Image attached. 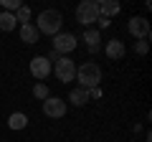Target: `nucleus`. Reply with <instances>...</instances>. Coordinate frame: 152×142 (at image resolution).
Instances as JSON below:
<instances>
[{
    "label": "nucleus",
    "instance_id": "1",
    "mask_svg": "<svg viewBox=\"0 0 152 142\" xmlns=\"http://www.w3.org/2000/svg\"><path fill=\"white\" fill-rule=\"evenodd\" d=\"M76 81L81 89H96L99 81H102V66L96 61H84L76 69Z\"/></svg>",
    "mask_w": 152,
    "mask_h": 142
},
{
    "label": "nucleus",
    "instance_id": "15",
    "mask_svg": "<svg viewBox=\"0 0 152 142\" xmlns=\"http://www.w3.org/2000/svg\"><path fill=\"white\" fill-rule=\"evenodd\" d=\"M15 26H18V20H15V15L13 13H0V31H5V33H10V31H15Z\"/></svg>",
    "mask_w": 152,
    "mask_h": 142
},
{
    "label": "nucleus",
    "instance_id": "21",
    "mask_svg": "<svg viewBox=\"0 0 152 142\" xmlns=\"http://www.w3.org/2000/svg\"><path fill=\"white\" fill-rule=\"evenodd\" d=\"M109 26H112V20H109V18H102V15H99V28H109ZM99 28H96V31H99Z\"/></svg>",
    "mask_w": 152,
    "mask_h": 142
},
{
    "label": "nucleus",
    "instance_id": "14",
    "mask_svg": "<svg viewBox=\"0 0 152 142\" xmlns=\"http://www.w3.org/2000/svg\"><path fill=\"white\" fill-rule=\"evenodd\" d=\"M8 127H10V130H26L28 127V117L23 114V112H13V114L8 117Z\"/></svg>",
    "mask_w": 152,
    "mask_h": 142
},
{
    "label": "nucleus",
    "instance_id": "11",
    "mask_svg": "<svg viewBox=\"0 0 152 142\" xmlns=\"http://www.w3.org/2000/svg\"><path fill=\"white\" fill-rule=\"evenodd\" d=\"M18 33H20L23 43H38V38H41V33H38V28L33 26V23H23Z\"/></svg>",
    "mask_w": 152,
    "mask_h": 142
},
{
    "label": "nucleus",
    "instance_id": "9",
    "mask_svg": "<svg viewBox=\"0 0 152 142\" xmlns=\"http://www.w3.org/2000/svg\"><path fill=\"white\" fill-rule=\"evenodd\" d=\"M104 53H107L109 61H119L122 56L127 53V48H124V43H122L119 38H112V41L107 43V48H104Z\"/></svg>",
    "mask_w": 152,
    "mask_h": 142
},
{
    "label": "nucleus",
    "instance_id": "18",
    "mask_svg": "<svg viewBox=\"0 0 152 142\" xmlns=\"http://www.w3.org/2000/svg\"><path fill=\"white\" fill-rule=\"evenodd\" d=\"M0 5L5 8V13H15L23 3H20V0H0Z\"/></svg>",
    "mask_w": 152,
    "mask_h": 142
},
{
    "label": "nucleus",
    "instance_id": "13",
    "mask_svg": "<svg viewBox=\"0 0 152 142\" xmlns=\"http://www.w3.org/2000/svg\"><path fill=\"white\" fill-rule=\"evenodd\" d=\"M69 102L74 104V107H84V104L89 102V89H81V86H76L69 91Z\"/></svg>",
    "mask_w": 152,
    "mask_h": 142
},
{
    "label": "nucleus",
    "instance_id": "7",
    "mask_svg": "<svg viewBox=\"0 0 152 142\" xmlns=\"http://www.w3.org/2000/svg\"><path fill=\"white\" fill-rule=\"evenodd\" d=\"M66 102L61 97H48V99H43V114L46 117H51V119H61V117L66 114Z\"/></svg>",
    "mask_w": 152,
    "mask_h": 142
},
{
    "label": "nucleus",
    "instance_id": "6",
    "mask_svg": "<svg viewBox=\"0 0 152 142\" xmlns=\"http://www.w3.org/2000/svg\"><path fill=\"white\" fill-rule=\"evenodd\" d=\"M76 43H79V41H76L74 33H64V31H61V33L53 36V48H51V51H56L58 56H69L71 51L76 48Z\"/></svg>",
    "mask_w": 152,
    "mask_h": 142
},
{
    "label": "nucleus",
    "instance_id": "17",
    "mask_svg": "<svg viewBox=\"0 0 152 142\" xmlns=\"http://www.w3.org/2000/svg\"><path fill=\"white\" fill-rule=\"evenodd\" d=\"M33 97H36V99H41V102H43V99H48V97H51V91H48V86H46L43 81H38L36 86H33Z\"/></svg>",
    "mask_w": 152,
    "mask_h": 142
},
{
    "label": "nucleus",
    "instance_id": "8",
    "mask_svg": "<svg viewBox=\"0 0 152 142\" xmlns=\"http://www.w3.org/2000/svg\"><path fill=\"white\" fill-rule=\"evenodd\" d=\"M28 69H31V74L38 79V81H43V79L51 76V64L46 56H33L31 64H28Z\"/></svg>",
    "mask_w": 152,
    "mask_h": 142
},
{
    "label": "nucleus",
    "instance_id": "16",
    "mask_svg": "<svg viewBox=\"0 0 152 142\" xmlns=\"http://www.w3.org/2000/svg\"><path fill=\"white\" fill-rule=\"evenodd\" d=\"M13 15H15L18 26H23V23H31V8H28V5H20L15 13H13Z\"/></svg>",
    "mask_w": 152,
    "mask_h": 142
},
{
    "label": "nucleus",
    "instance_id": "5",
    "mask_svg": "<svg viewBox=\"0 0 152 142\" xmlns=\"http://www.w3.org/2000/svg\"><path fill=\"white\" fill-rule=\"evenodd\" d=\"M127 31L129 36H134L137 41H147L150 38V20L145 15H132L129 23H127Z\"/></svg>",
    "mask_w": 152,
    "mask_h": 142
},
{
    "label": "nucleus",
    "instance_id": "3",
    "mask_svg": "<svg viewBox=\"0 0 152 142\" xmlns=\"http://www.w3.org/2000/svg\"><path fill=\"white\" fill-rule=\"evenodd\" d=\"M76 20L84 28H91L99 20V0H81L76 5Z\"/></svg>",
    "mask_w": 152,
    "mask_h": 142
},
{
    "label": "nucleus",
    "instance_id": "2",
    "mask_svg": "<svg viewBox=\"0 0 152 142\" xmlns=\"http://www.w3.org/2000/svg\"><path fill=\"white\" fill-rule=\"evenodd\" d=\"M61 26H64V15H61L58 10H53V8L41 10L38 18H36L38 33H46V36H56V33H61Z\"/></svg>",
    "mask_w": 152,
    "mask_h": 142
},
{
    "label": "nucleus",
    "instance_id": "19",
    "mask_svg": "<svg viewBox=\"0 0 152 142\" xmlns=\"http://www.w3.org/2000/svg\"><path fill=\"white\" fill-rule=\"evenodd\" d=\"M147 51H150V43H147V41H134V53L147 56Z\"/></svg>",
    "mask_w": 152,
    "mask_h": 142
},
{
    "label": "nucleus",
    "instance_id": "20",
    "mask_svg": "<svg viewBox=\"0 0 152 142\" xmlns=\"http://www.w3.org/2000/svg\"><path fill=\"white\" fill-rule=\"evenodd\" d=\"M99 97H102V89H89V99H99Z\"/></svg>",
    "mask_w": 152,
    "mask_h": 142
},
{
    "label": "nucleus",
    "instance_id": "4",
    "mask_svg": "<svg viewBox=\"0 0 152 142\" xmlns=\"http://www.w3.org/2000/svg\"><path fill=\"white\" fill-rule=\"evenodd\" d=\"M51 71H56V79L58 81L69 84V81L76 79V61L69 59V56H58V61L51 64Z\"/></svg>",
    "mask_w": 152,
    "mask_h": 142
},
{
    "label": "nucleus",
    "instance_id": "10",
    "mask_svg": "<svg viewBox=\"0 0 152 142\" xmlns=\"http://www.w3.org/2000/svg\"><path fill=\"white\" fill-rule=\"evenodd\" d=\"M119 10H122V5L117 0H99V15L102 18H109L112 20L114 15H119Z\"/></svg>",
    "mask_w": 152,
    "mask_h": 142
},
{
    "label": "nucleus",
    "instance_id": "12",
    "mask_svg": "<svg viewBox=\"0 0 152 142\" xmlns=\"http://www.w3.org/2000/svg\"><path fill=\"white\" fill-rule=\"evenodd\" d=\"M81 41L86 43V48H99L102 33H99L96 28H84V33H81Z\"/></svg>",
    "mask_w": 152,
    "mask_h": 142
}]
</instances>
